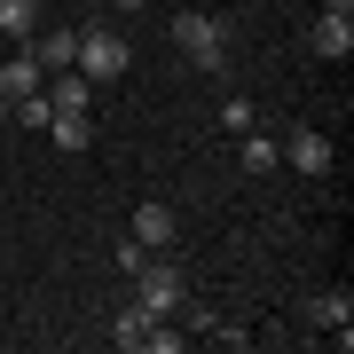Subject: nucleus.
Wrapping results in <instances>:
<instances>
[{"mask_svg":"<svg viewBox=\"0 0 354 354\" xmlns=\"http://www.w3.org/2000/svg\"><path fill=\"white\" fill-rule=\"evenodd\" d=\"M174 48H181V64H189V71L221 79V71H228V16H205V8L174 16Z\"/></svg>","mask_w":354,"mask_h":354,"instance_id":"nucleus-1","label":"nucleus"},{"mask_svg":"<svg viewBox=\"0 0 354 354\" xmlns=\"http://www.w3.org/2000/svg\"><path fill=\"white\" fill-rule=\"evenodd\" d=\"M134 307H142V315H158V323H181V315H189V276H181V268L174 260H142L134 268Z\"/></svg>","mask_w":354,"mask_h":354,"instance_id":"nucleus-2","label":"nucleus"},{"mask_svg":"<svg viewBox=\"0 0 354 354\" xmlns=\"http://www.w3.org/2000/svg\"><path fill=\"white\" fill-rule=\"evenodd\" d=\"M127 64H134L127 32H111V24H87V32H71V71L87 79V87H95V79H118Z\"/></svg>","mask_w":354,"mask_h":354,"instance_id":"nucleus-3","label":"nucleus"},{"mask_svg":"<svg viewBox=\"0 0 354 354\" xmlns=\"http://www.w3.org/2000/svg\"><path fill=\"white\" fill-rule=\"evenodd\" d=\"M111 346H127V354H181V346H189V330H174V323L142 315V307H118V323H111Z\"/></svg>","mask_w":354,"mask_h":354,"instance_id":"nucleus-4","label":"nucleus"},{"mask_svg":"<svg viewBox=\"0 0 354 354\" xmlns=\"http://www.w3.org/2000/svg\"><path fill=\"white\" fill-rule=\"evenodd\" d=\"M283 165H299L307 181H323V174H330V134H323V127H291V134H283Z\"/></svg>","mask_w":354,"mask_h":354,"instance_id":"nucleus-5","label":"nucleus"},{"mask_svg":"<svg viewBox=\"0 0 354 354\" xmlns=\"http://www.w3.org/2000/svg\"><path fill=\"white\" fill-rule=\"evenodd\" d=\"M307 48H315L323 64H346V55H354V16L323 8V16H315V32H307Z\"/></svg>","mask_w":354,"mask_h":354,"instance_id":"nucleus-6","label":"nucleus"},{"mask_svg":"<svg viewBox=\"0 0 354 354\" xmlns=\"http://www.w3.org/2000/svg\"><path fill=\"white\" fill-rule=\"evenodd\" d=\"M174 236H181L174 205H142V213H134V244H142V252H174Z\"/></svg>","mask_w":354,"mask_h":354,"instance_id":"nucleus-7","label":"nucleus"},{"mask_svg":"<svg viewBox=\"0 0 354 354\" xmlns=\"http://www.w3.org/2000/svg\"><path fill=\"white\" fill-rule=\"evenodd\" d=\"M276 158H283V142L268 134V127H244V134H236V165H244L252 181H260V174H276Z\"/></svg>","mask_w":354,"mask_h":354,"instance_id":"nucleus-8","label":"nucleus"},{"mask_svg":"<svg viewBox=\"0 0 354 354\" xmlns=\"http://www.w3.org/2000/svg\"><path fill=\"white\" fill-rule=\"evenodd\" d=\"M307 323H323L330 339L346 346V339H354V330H346V323H354V299H346V291H315V299H307Z\"/></svg>","mask_w":354,"mask_h":354,"instance_id":"nucleus-9","label":"nucleus"},{"mask_svg":"<svg viewBox=\"0 0 354 354\" xmlns=\"http://www.w3.org/2000/svg\"><path fill=\"white\" fill-rule=\"evenodd\" d=\"M39 79H48V71H39V55H32V48H8V55H0V95H8V102H16V95H32Z\"/></svg>","mask_w":354,"mask_h":354,"instance_id":"nucleus-10","label":"nucleus"},{"mask_svg":"<svg viewBox=\"0 0 354 354\" xmlns=\"http://www.w3.org/2000/svg\"><path fill=\"white\" fill-rule=\"evenodd\" d=\"M32 32H39V0H0V39H8V48H24Z\"/></svg>","mask_w":354,"mask_h":354,"instance_id":"nucleus-11","label":"nucleus"},{"mask_svg":"<svg viewBox=\"0 0 354 354\" xmlns=\"http://www.w3.org/2000/svg\"><path fill=\"white\" fill-rule=\"evenodd\" d=\"M39 95H48L55 111H87V79H79V71H48V79H39Z\"/></svg>","mask_w":354,"mask_h":354,"instance_id":"nucleus-12","label":"nucleus"},{"mask_svg":"<svg viewBox=\"0 0 354 354\" xmlns=\"http://www.w3.org/2000/svg\"><path fill=\"white\" fill-rule=\"evenodd\" d=\"M32 55H39V71H71V32H39Z\"/></svg>","mask_w":354,"mask_h":354,"instance_id":"nucleus-13","label":"nucleus"},{"mask_svg":"<svg viewBox=\"0 0 354 354\" xmlns=\"http://www.w3.org/2000/svg\"><path fill=\"white\" fill-rule=\"evenodd\" d=\"M48 134H55V150H87V111H55Z\"/></svg>","mask_w":354,"mask_h":354,"instance_id":"nucleus-14","label":"nucleus"},{"mask_svg":"<svg viewBox=\"0 0 354 354\" xmlns=\"http://www.w3.org/2000/svg\"><path fill=\"white\" fill-rule=\"evenodd\" d=\"M221 127H228V134H244V127H260V111H252L244 95H228V102H221Z\"/></svg>","mask_w":354,"mask_h":354,"instance_id":"nucleus-15","label":"nucleus"},{"mask_svg":"<svg viewBox=\"0 0 354 354\" xmlns=\"http://www.w3.org/2000/svg\"><path fill=\"white\" fill-rule=\"evenodd\" d=\"M0 118H8V95H0Z\"/></svg>","mask_w":354,"mask_h":354,"instance_id":"nucleus-16","label":"nucleus"}]
</instances>
